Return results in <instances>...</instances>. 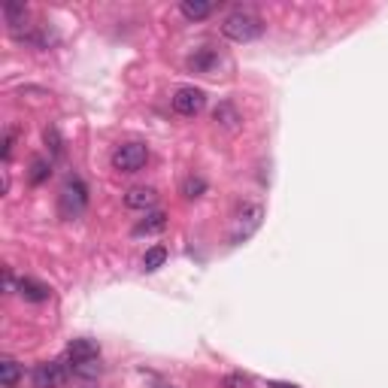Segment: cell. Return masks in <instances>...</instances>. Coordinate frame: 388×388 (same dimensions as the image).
<instances>
[{"mask_svg": "<svg viewBox=\"0 0 388 388\" xmlns=\"http://www.w3.org/2000/svg\"><path fill=\"white\" fill-rule=\"evenodd\" d=\"M206 106V94L201 92V88H179L176 94H173V110H176L179 115H185V119H194L197 112H201Z\"/></svg>", "mask_w": 388, "mask_h": 388, "instance_id": "cell-5", "label": "cell"}, {"mask_svg": "<svg viewBox=\"0 0 388 388\" xmlns=\"http://www.w3.org/2000/svg\"><path fill=\"white\" fill-rule=\"evenodd\" d=\"M46 143L52 146V152H55V155H61V149H64V146H61V137H58V130H55V128H46Z\"/></svg>", "mask_w": 388, "mask_h": 388, "instance_id": "cell-21", "label": "cell"}, {"mask_svg": "<svg viewBox=\"0 0 388 388\" xmlns=\"http://www.w3.org/2000/svg\"><path fill=\"white\" fill-rule=\"evenodd\" d=\"M12 146H15V130L12 128H6V134H3V161H10L12 158Z\"/></svg>", "mask_w": 388, "mask_h": 388, "instance_id": "cell-20", "label": "cell"}, {"mask_svg": "<svg viewBox=\"0 0 388 388\" xmlns=\"http://www.w3.org/2000/svg\"><path fill=\"white\" fill-rule=\"evenodd\" d=\"M164 261H167V249H164V246H152V249H146V255H143V270L146 273H155L158 267H164Z\"/></svg>", "mask_w": 388, "mask_h": 388, "instance_id": "cell-14", "label": "cell"}, {"mask_svg": "<svg viewBox=\"0 0 388 388\" xmlns=\"http://www.w3.org/2000/svg\"><path fill=\"white\" fill-rule=\"evenodd\" d=\"M206 192V183L201 176H188L185 183H183V194L188 197V201H194V197H201Z\"/></svg>", "mask_w": 388, "mask_h": 388, "instance_id": "cell-16", "label": "cell"}, {"mask_svg": "<svg viewBox=\"0 0 388 388\" xmlns=\"http://www.w3.org/2000/svg\"><path fill=\"white\" fill-rule=\"evenodd\" d=\"M19 379H22L19 361L0 358V385H3V388H15V385H19Z\"/></svg>", "mask_w": 388, "mask_h": 388, "instance_id": "cell-13", "label": "cell"}, {"mask_svg": "<svg viewBox=\"0 0 388 388\" xmlns=\"http://www.w3.org/2000/svg\"><path fill=\"white\" fill-rule=\"evenodd\" d=\"M149 161V149L143 143H125L112 152V167L119 173H137Z\"/></svg>", "mask_w": 388, "mask_h": 388, "instance_id": "cell-4", "label": "cell"}, {"mask_svg": "<svg viewBox=\"0 0 388 388\" xmlns=\"http://www.w3.org/2000/svg\"><path fill=\"white\" fill-rule=\"evenodd\" d=\"M67 382V367L58 361H46V364L34 367V385L37 388H61Z\"/></svg>", "mask_w": 388, "mask_h": 388, "instance_id": "cell-6", "label": "cell"}, {"mask_svg": "<svg viewBox=\"0 0 388 388\" xmlns=\"http://www.w3.org/2000/svg\"><path fill=\"white\" fill-rule=\"evenodd\" d=\"M270 388H301V385H292V382H270Z\"/></svg>", "mask_w": 388, "mask_h": 388, "instance_id": "cell-22", "label": "cell"}, {"mask_svg": "<svg viewBox=\"0 0 388 388\" xmlns=\"http://www.w3.org/2000/svg\"><path fill=\"white\" fill-rule=\"evenodd\" d=\"M155 203H158V192H155V188H146V185H137L125 194L128 210H152Z\"/></svg>", "mask_w": 388, "mask_h": 388, "instance_id": "cell-8", "label": "cell"}, {"mask_svg": "<svg viewBox=\"0 0 388 388\" xmlns=\"http://www.w3.org/2000/svg\"><path fill=\"white\" fill-rule=\"evenodd\" d=\"M155 388H173V385H164V382H158V385H155Z\"/></svg>", "mask_w": 388, "mask_h": 388, "instance_id": "cell-23", "label": "cell"}, {"mask_svg": "<svg viewBox=\"0 0 388 388\" xmlns=\"http://www.w3.org/2000/svg\"><path fill=\"white\" fill-rule=\"evenodd\" d=\"M264 221V206L261 203H246L234 219V234H230V243H246L255 230L261 228Z\"/></svg>", "mask_w": 388, "mask_h": 388, "instance_id": "cell-3", "label": "cell"}, {"mask_svg": "<svg viewBox=\"0 0 388 388\" xmlns=\"http://www.w3.org/2000/svg\"><path fill=\"white\" fill-rule=\"evenodd\" d=\"M70 370H73V373H76V376H97V373H101V361H82V364H70Z\"/></svg>", "mask_w": 388, "mask_h": 388, "instance_id": "cell-18", "label": "cell"}, {"mask_svg": "<svg viewBox=\"0 0 388 388\" xmlns=\"http://www.w3.org/2000/svg\"><path fill=\"white\" fill-rule=\"evenodd\" d=\"M19 294L24 297V301H31V303H43V301H49V297H52L49 285L37 282V279H28V276L19 282Z\"/></svg>", "mask_w": 388, "mask_h": 388, "instance_id": "cell-10", "label": "cell"}, {"mask_svg": "<svg viewBox=\"0 0 388 388\" xmlns=\"http://www.w3.org/2000/svg\"><path fill=\"white\" fill-rule=\"evenodd\" d=\"M49 173H52V164L43 161V158H37L34 164H31V183L40 185V183H43V179L49 176Z\"/></svg>", "mask_w": 388, "mask_h": 388, "instance_id": "cell-17", "label": "cell"}, {"mask_svg": "<svg viewBox=\"0 0 388 388\" xmlns=\"http://www.w3.org/2000/svg\"><path fill=\"white\" fill-rule=\"evenodd\" d=\"M221 385L225 388H249V376H243V373H230L221 379Z\"/></svg>", "mask_w": 388, "mask_h": 388, "instance_id": "cell-19", "label": "cell"}, {"mask_svg": "<svg viewBox=\"0 0 388 388\" xmlns=\"http://www.w3.org/2000/svg\"><path fill=\"white\" fill-rule=\"evenodd\" d=\"M164 228H167V212L155 210V212H146L143 221H137V225H134V234H137V237H143V234H161Z\"/></svg>", "mask_w": 388, "mask_h": 388, "instance_id": "cell-11", "label": "cell"}, {"mask_svg": "<svg viewBox=\"0 0 388 388\" xmlns=\"http://www.w3.org/2000/svg\"><path fill=\"white\" fill-rule=\"evenodd\" d=\"M221 34L228 40H234V43H252V40H258L264 34V22L261 15L255 12H230L225 22H221Z\"/></svg>", "mask_w": 388, "mask_h": 388, "instance_id": "cell-1", "label": "cell"}, {"mask_svg": "<svg viewBox=\"0 0 388 388\" xmlns=\"http://www.w3.org/2000/svg\"><path fill=\"white\" fill-rule=\"evenodd\" d=\"M88 206V188L82 183L79 176H70L67 183H64L61 194H58V210H61L64 219H79L82 212H85Z\"/></svg>", "mask_w": 388, "mask_h": 388, "instance_id": "cell-2", "label": "cell"}, {"mask_svg": "<svg viewBox=\"0 0 388 388\" xmlns=\"http://www.w3.org/2000/svg\"><path fill=\"white\" fill-rule=\"evenodd\" d=\"M97 355H101V349H97V343L94 340H73L67 346V358H70V364H82V361H94Z\"/></svg>", "mask_w": 388, "mask_h": 388, "instance_id": "cell-9", "label": "cell"}, {"mask_svg": "<svg viewBox=\"0 0 388 388\" xmlns=\"http://www.w3.org/2000/svg\"><path fill=\"white\" fill-rule=\"evenodd\" d=\"M212 64H216V52H212V49H201L197 55H192L188 67L197 70V73H206V70H212Z\"/></svg>", "mask_w": 388, "mask_h": 388, "instance_id": "cell-15", "label": "cell"}, {"mask_svg": "<svg viewBox=\"0 0 388 388\" xmlns=\"http://www.w3.org/2000/svg\"><path fill=\"white\" fill-rule=\"evenodd\" d=\"M212 121H216L221 130H228V134H237V130L243 128V112L230 101H221L216 110H212Z\"/></svg>", "mask_w": 388, "mask_h": 388, "instance_id": "cell-7", "label": "cell"}, {"mask_svg": "<svg viewBox=\"0 0 388 388\" xmlns=\"http://www.w3.org/2000/svg\"><path fill=\"white\" fill-rule=\"evenodd\" d=\"M179 12H183L188 22H203L206 15L212 12V3L210 0H183V3H179Z\"/></svg>", "mask_w": 388, "mask_h": 388, "instance_id": "cell-12", "label": "cell"}]
</instances>
